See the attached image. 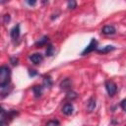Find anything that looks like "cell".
Listing matches in <instances>:
<instances>
[{
  "label": "cell",
  "mask_w": 126,
  "mask_h": 126,
  "mask_svg": "<svg viewBox=\"0 0 126 126\" xmlns=\"http://www.w3.org/2000/svg\"><path fill=\"white\" fill-rule=\"evenodd\" d=\"M11 70L8 66L3 65L0 67V88L10 85Z\"/></svg>",
  "instance_id": "cell-1"
},
{
  "label": "cell",
  "mask_w": 126,
  "mask_h": 126,
  "mask_svg": "<svg viewBox=\"0 0 126 126\" xmlns=\"http://www.w3.org/2000/svg\"><path fill=\"white\" fill-rule=\"evenodd\" d=\"M17 114H18V112L15 111V110H11V111H9V112H6V110L2 107V108H1V117H0L1 126H6V125L9 123L8 118L13 119V117H15Z\"/></svg>",
  "instance_id": "cell-2"
},
{
  "label": "cell",
  "mask_w": 126,
  "mask_h": 126,
  "mask_svg": "<svg viewBox=\"0 0 126 126\" xmlns=\"http://www.w3.org/2000/svg\"><path fill=\"white\" fill-rule=\"evenodd\" d=\"M104 87H105V90H106L107 94H108L110 96H113V95L116 94V92H117V86H116V84H115L113 81H111V80L106 81L105 84H104Z\"/></svg>",
  "instance_id": "cell-3"
},
{
  "label": "cell",
  "mask_w": 126,
  "mask_h": 126,
  "mask_svg": "<svg viewBox=\"0 0 126 126\" xmlns=\"http://www.w3.org/2000/svg\"><path fill=\"white\" fill-rule=\"evenodd\" d=\"M96 45H97V41H96V39H95V38H92V39H91V42H90L89 45L82 51L81 55H86V54H89V53L93 52L94 50H96V48H97Z\"/></svg>",
  "instance_id": "cell-4"
},
{
  "label": "cell",
  "mask_w": 126,
  "mask_h": 126,
  "mask_svg": "<svg viewBox=\"0 0 126 126\" xmlns=\"http://www.w3.org/2000/svg\"><path fill=\"white\" fill-rule=\"evenodd\" d=\"M20 33H21V30H20V25H16L12 28L11 32H10V36L12 38L13 41H16L17 39H19L20 37Z\"/></svg>",
  "instance_id": "cell-5"
},
{
  "label": "cell",
  "mask_w": 126,
  "mask_h": 126,
  "mask_svg": "<svg viewBox=\"0 0 126 126\" xmlns=\"http://www.w3.org/2000/svg\"><path fill=\"white\" fill-rule=\"evenodd\" d=\"M101 32L105 35H111V34H114L116 32V30L114 28V26L112 25H106L104 26L102 29H101Z\"/></svg>",
  "instance_id": "cell-6"
},
{
  "label": "cell",
  "mask_w": 126,
  "mask_h": 126,
  "mask_svg": "<svg viewBox=\"0 0 126 126\" xmlns=\"http://www.w3.org/2000/svg\"><path fill=\"white\" fill-rule=\"evenodd\" d=\"M30 60H31L33 64L37 65V64H39V63L42 62L43 56H42V54H40V53H33V54L30 55Z\"/></svg>",
  "instance_id": "cell-7"
},
{
  "label": "cell",
  "mask_w": 126,
  "mask_h": 126,
  "mask_svg": "<svg viewBox=\"0 0 126 126\" xmlns=\"http://www.w3.org/2000/svg\"><path fill=\"white\" fill-rule=\"evenodd\" d=\"M73 111H74V106H73V104L71 102L65 103L64 106L62 107V112L65 115H71L73 113Z\"/></svg>",
  "instance_id": "cell-8"
},
{
  "label": "cell",
  "mask_w": 126,
  "mask_h": 126,
  "mask_svg": "<svg viewBox=\"0 0 126 126\" xmlns=\"http://www.w3.org/2000/svg\"><path fill=\"white\" fill-rule=\"evenodd\" d=\"M95 106H96V103H95V98H94V96H92V97H91V98L88 100L87 109H88V111H89V112H92V111H94V110Z\"/></svg>",
  "instance_id": "cell-9"
},
{
  "label": "cell",
  "mask_w": 126,
  "mask_h": 126,
  "mask_svg": "<svg viewBox=\"0 0 126 126\" xmlns=\"http://www.w3.org/2000/svg\"><path fill=\"white\" fill-rule=\"evenodd\" d=\"M115 49V47L113 46V45H106V46H104V47H102V48H96V52L97 53H102V54H105V53H108V52H110V51H112V50H114Z\"/></svg>",
  "instance_id": "cell-10"
},
{
  "label": "cell",
  "mask_w": 126,
  "mask_h": 126,
  "mask_svg": "<svg viewBox=\"0 0 126 126\" xmlns=\"http://www.w3.org/2000/svg\"><path fill=\"white\" fill-rule=\"evenodd\" d=\"M71 86H72V82H71V80L69 78L64 79L60 83V89H62V90H68V89H70Z\"/></svg>",
  "instance_id": "cell-11"
},
{
  "label": "cell",
  "mask_w": 126,
  "mask_h": 126,
  "mask_svg": "<svg viewBox=\"0 0 126 126\" xmlns=\"http://www.w3.org/2000/svg\"><path fill=\"white\" fill-rule=\"evenodd\" d=\"M42 89H43V86H33L32 87V92H33L35 97H39L41 95Z\"/></svg>",
  "instance_id": "cell-12"
},
{
  "label": "cell",
  "mask_w": 126,
  "mask_h": 126,
  "mask_svg": "<svg viewBox=\"0 0 126 126\" xmlns=\"http://www.w3.org/2000/svg\"><path fill=\"white\" fill-rule=\"evenodd\" d=\"M77 97H78V94L76 92H74V91H68L66 93V99H68L70 101L76 99Z\"/></svg>",
  "instance_id": "cell-13"
},
{
  "label": "cell",
  "mask_w": 126,
  "mask_h": 126,
  "mask_svg": "<svg viewBox=\"0 0 126 126\" xmlns=\"http://www.w3.org/2000/svg\"><path fill=\"white\" fill-rule=\"evenodd\" d=\"M47 41H48V37H47V36H43L42 38H40L39 40H37V41L35 42V46H36V47H41V46L45 45V44L47 43Z\"/></svg>",
  "instance_id": "cell-14"
},
{
  "label": "cell",
  "mask_w": 126,
  "mask_h": 126,
  "mask_svg": "<svg viewBox=\"0 0 126 126\" xmlns=\"http://www.w3.org/2000/svg\"><path fill=\"white\" fill-rule=\"evenodd\" d=\"M43 87H47V88H50L52 86V80L49 76H45L44 79H43V84H42Z\"/></svg>",
  "instance_id": "cell-15"
},
{
  "label": "cell",
  "mask_w": 126,
  "mask_h": 126,
  "mask_svg": "<svg viewBox=\"0 0 126 126\" xmlns=\"http://www.w3.org/2000/svg\"><path fill=\"white\" fill-rule=\"evenodd\" d=\"M46 56H52L53 53H54V47L51 45V44H48L47 46V49H46Z\"/></svg>",
  "instance_id": "cell-16"
},
{
  "label": "cell",
  "mask_w": 126,
  "mask_h": 126,
  "mask_svg": "<svg viewBox=\"0 0 126 126\" xmlns=\"http://www.w3.org/2000/svg\"><path fill=\"white\" fill-rule=\"evenodd\" d=\"M46 126H60V122L58 120H49L46 123Z\"/></svg>",
  "instance_id": "cell-17"
},
{
  "label": "cell",
  "mask_w": 126,
  "mask_h": 126,
  "mask_svg": "<svg viewBox=\"0 0 126 126\" xmlns=\"http://www.w3.org/2000/svg\"><path fill=\"white\" fill-rule=\"evenodd\" d=\"M68 8L69 9H75L76 6H77V2L74 1V0H71V1H68Z\"/></svg>",
  "instance_id": "cell-18"
},
{
  "label": "cell",
  "mask_w": 126,
  "mask_h": 126,
  "mask_svg": "<svg viewBox=\"0 0 126 126\" xmlns=\"http://www.w3.org/2000/svg\"><path fill=\"white\" fill-rule=\"evenodd\" d=\"M120 106H121L122 110H123L124 112H126V98H124V99L120 102Z\"/></svg>",
  "instance_id": "cell-19"
},
{
  "label": "cell",
  "mask_w": 126,
  "mask_h": 126,
  "mask_svg": "<svg viewBox=\"0 0 126 126\" xmlns=\"http://www.w3.org/2000/svg\"><path fill=\"white\" fill-rule=\"evenodd\" d=\"M18 58H16V57H11L10 58V62L12 63V65H14V66H16V65H18Z\"/></svg>",
  "instance_id": "cell-20"
},
{
  "label": "cell",
  "mask_w": 126,
  "mask_h": 126,
  "mask_svg": "<svg viewBox=\"0 0 126 126\" xmlns=\"http://www.w3.org/2000/svg\"><path fill=\"white\" fill-rule=\"evenodd\" d=\"M3 19H4L3 22H4L5 24H7V23L10 21V15H9V14H8V15H4V16H3Z\"/></svg>",
  "instance_id": "cell-21"
},
{
  "label": "cell",
  "mask_w": 126,
  "mask_h": 126,
  "mask_svg": "<svg viewBox=\"0 0 126 126\" xmlns=\"http://www.w3.org/2000/svg\"><path fill=\"white\" fill-rule=\"evenodd\" d=\"M29 75L31 77H34L35 75H37V72L35 70H29Z\"/></svg>",
  "instance_id": "cell-22"
},
{
  "label": "cell",
  "mask_w": 126,
  "mask_h": 126,
  "mask_svg": "<svg viewBox=\"0 0 126 126\" xmlns=\"http://www.w3.org/2000/svg\"><path fill=\"white\" fill-rule=\"evenodd\" d=\"M27 3L29 4V5H31V6H33V5H35V3H36V1L35 0H32V1H27Z\"/></svg>",
  "instance_id": "cell-23"
}]
</instances>
